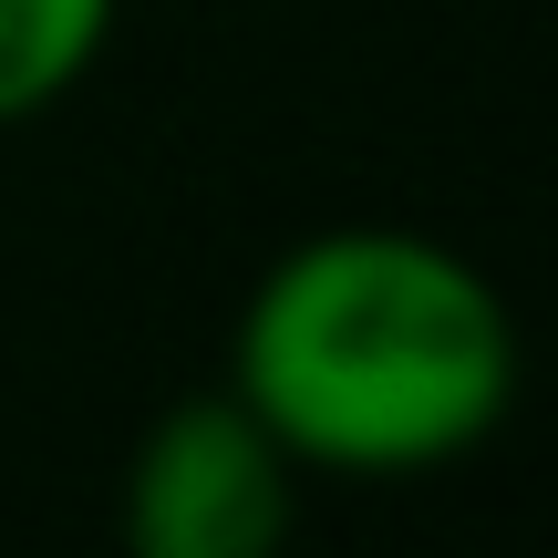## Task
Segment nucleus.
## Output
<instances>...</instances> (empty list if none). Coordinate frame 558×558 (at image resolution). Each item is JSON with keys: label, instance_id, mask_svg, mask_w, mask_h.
<instances>
[{"label": "nucleus", "instance_id": "nucleus-1", "mask_svg": "<svg viewBox=\"0 0 558 558\" xmlns=\"http://www.w3.org/2000/svg\"><path fill=\"white\" fill-rule=\"evenodd\" d=\"M228 393L300 476H445L518 403V320L497 279L424 228H311L248 290Z\"/></svg>", "mask_w": 558, "mask_h": 558}, {"label": "nucleus", "instance_id": "nucleus-2", "mask_svg": "<svg viewBox=\"0 0 558 558\" xmlns=\"http://www.w3.org/2000/svg\"><path fill=\"white\" fill-rule=\"evenodd\" d=\"M300 518V465L239 393H186L124 456L114 527L135 558H269Z\"/></svg>", "mask_w": 558, "mask_h": 558}, {"label": "nucleus", "instance_id": "nucleus-3", "mask_svg": "<svg viewBox=\"0 0 558 558\" xmlns=\"http://www.w3.org/2000/svg\"><path fill=\"white\" fill-rule=\"evenodd\" d=\"M124 0H0V124H32L104 62Z\"/></svg>", "mask_w": 558, "mask_h": 558}]
</instances>
